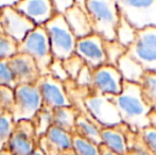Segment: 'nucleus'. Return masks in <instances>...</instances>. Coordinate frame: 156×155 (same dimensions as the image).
Returning a JSON list of instances; mask_svg holds the SVG:
<instances>
[{
	"label": "nucleus",
	"mask_w": 156,
	"mask_h": 155,
	"mask_svg": "<svg viewBox=\"0 0 156 155\" xmlns=\"http://www.w3.org/2000/svg\"><path fill=\"white\" fill-rule=\"evenodd\" d=\"M0 155H11V153L9 152V150L5 148V149L0 150Z\"/></svg>",
	"instance_id": "58836bf2"
},
{
	"label": "nucleus",
	"mask_w": 156,
	"mask_h": 155,
	"mask_svg": "<svg viewBox=\"0 0 156 155\" xmlns=\"http://www.w3.org/2000/svg\"><path fill=\"white\" fill-rule=\"evenodd\" d=\"M72 151L76 155H101L100 146L74 133Z\"/></svg>",
	"instance_id": "b1692460"
},
{
	"label": "nucleus",
	"mask_w": 156,
	"mask_h": 155,
	"mask_svg": "<svg viewBox=\"0 0 156 155\" xmlns=\"http://www.w3.org/2000/svg\"><path fill=\"white\" fill-rule=\"evenodd\" d=\"M117 68L121 73L123 81L136 83V84L141 83L142 78L147 71L144 68V66L137 60H135L133 56L129 55L127 52L123 54L118 61Z\"/></svg>",
	"instance_id": "6ab92c4d"
},
{
	"label": "nucleus",
	"mask_w": 156,
	"mask_h": 155,
	"mask_svg": "<svg viewBox=\"0 0 156 155\" xmlns=\"http://www.w3.org/2000/svg\"><path fill=\"white\" fill-rule=\"evenodd\" d=\"M14 90L15 102L12 115L15 122L33 120L43 108V101L37 84L18 85Z\"/></svg>",
	"instance_id": "0eeeda50"
},
{
	"label": "nucleus",
	"mask_w": 156,
	"mask_h": 155,
	"mask_svg": "<svg viewBox=\"0 0 156 155\" xmlns=\"http://www.w3.org/2000/svg\"><path fill=\"white\" fill-rule=\"evenodd\" d=\"M129 129V126L123 122L117 126L102 128L101 129L102 145L120 155H129V146L127 139Z\"/></svg>",
	"instance_id": "f3484780"
},
{
	"label": "nucleus",
	"mask_w": 156,
	"mask_h": 155,
	"mask_svg": "<svg viewBox=\"0 0 156 155\" xmlns=\"http://www.w3.org/2000/svg\"><path fill=\"white\" fill-rule=\"evenodd\" d=\"M64 16L76 38L85 37L94 33L90 19H89L87 12L76 4H73L71 8L66 10L64 12Z\"/></svg>",
	"instance_id": "a211bd4d"
},
{
	"label": "nucleus",
	"mask_w": 156,
	"mask_h": 155,
	"mask_svg": "<svg viewBox=\"0 0 156 155\" xmlns=\"http://www.w3.org/2000/svg\"><path fill=\"white\" fill-rule=\"evenodd\" d=\"M104 50L106 54V64L117 67L118 61L123 54L126 53L127 48L122 46L116 39L115 41H105L104 39Z\"/></svg>",
	"instance_id": "a878e982"
},
{
	"label": "nucleus",
	"mask_w": 156,
	"mask_h": 155,
	"mask_svg": "<svg viewBox=\"0 0 156 155\" xmlns=\"http://www.w3.org/2000/svg\"><path fill=\"white\" fill-rule=\"evenodd\" d=\"M18 0H0V8H3L6 5H14Z\"/></svg>",
	"instance_id": "e433bc0d"
},
{
	"label": "nucleus",
	"mask_w": 156,
	"mask_h": 155,
	"mask_svg": "<svg viewBox=\"0 0 156 155\" xmlns=\"http://www.w3.org/2000/svg\"><path fill=\"white\" fill-rule=\"evenodd\" d=\"M140 135L150 153L152 155H156V128L148 126L140 132Z\"/></svg>",
	"instance_id": "473e14b6"
},
{
	"label": "nucleus",
	"mask_w": 156,
	"mask_h": 155,
	"mask_svg": "<svg viewBox=\"0 0 156 155\" xmlns=\"http://www.w3.org/2000/svg\"><path fill=\"white\" fill-rule=\"evenodd\" d=\"M84 106L87 114L102 128H112L122 123L121 116L112 96L90 93L84 99Z\"/></svg>",
	"instance_id": "423d86ee"
},
{
	"label": "nucleus",
	"mask_w": 156,
	"mask_h": 155,
	"mask_svg": "<svg viewBox=\"0 0 156 155\" xmlns=\"http://www.w3.org/2000/svg\"><path fill=\"white\" fill-rule=\"evenodd\" d=\"M49 75L63 83L70 80L69 76H68L67 71L65 70V67L63 65V61L58 60V58H53L49 67Z\"/></svg>",
	"instance_id": "2f4dec72"
},
{
	"label": "nucleus",
	"mask_w": 156,
	"mask_h": 155,
	"mask_svg": "<svg viewBox=\"0 0 156 155\" xmlns=\"http://www.w3.org/2000/svg\"><path fill=\"white\" fill-rule=\"evenodd\" d=\"M101 129L102 126L86 113H80L76 122L74 134H78L84 138L96 143L97 145H102L101 139Z\"/></svg>",
	"instance_id": "aec40b11"
},
{
	"label": "nucleus",
	"mask_w": 156,
	"mask_h": 155,
	"mask_svg": "<svg viewBox=\"0 0 156 155\" xmlns=\"http://www.w3.org/2000/svg\"><path fill=\"white\" fill-rule=\"evenodd\" d=\"M62 155H67V154H62Z\"/></svg>",
	"instance_id": "a19ab883"
},
{
	"label": "nucleus",
	"mask_w": 156,
	"mask_h": 155,
	"mask_svg": "<svg viewBox=\"0 0 156 155\" xmlns=\"http://www.w3.org/2000/svg\"><path fill=\"white\" fill-rule=\"evenodd\" d=\"M138 30L131 25L126 19L120 16L119 23L116 30V41H119L125 48H129L134 44L137 37Z\"/></svg>",
	"instance_id": "5701e85b"
},
{
	"label": "nucleus",
	"mask_w": 156,
	"mask_h": 155,
	"mask_svg": "<svg viewBox=\"0 0 156 155\" xmlns=\"http://www.w3.org/2000/svg\"><path fill=\"white\" fill-rule=\"evenodd\" d=\"M126 52L146 70L156 72V27L138 30L136 41L127 48Z\"/></svg>",
	"instance_id": "6e6552de"
},
{
	"label": "nucleus",
	"mask_w": 156,
	"mask_h": 155,
	"mask_svg": "<svg viewBox=\"0 0 156 155\" xmlns=\"http://www.w3.org/2000/svg\"><path fill=\"white\" fill-rule=\"evenodd\" d=\"M100 152H101V155H120L116 152L112 151L109 150L107 147H105L104 145H100Z\"/></svg>",
	"instance_id": "c9c22d12"
},
{
	"label": "nucleus",
	"mask_w": 156,
	"mask_h": 155,
	"mask_svg": "<svg viewBox=\"0 0 156 155\" xmlns=\"http://www.w3.org/2000/svg\"><path fill=\"white\" fill-rule=\"evenodd\" d=\"M76 53L84 61L90 69L106 64V54L104 50V38L99 34L91 33L82 38H78Z\"/></svg>",
	"instance_id": "ddd939ff"
},
{
	"label": "nucleus",
	"mask_w": 156,
	"mask_h": 155,
	"mask_svg": "<svg viewBox=\"0 0 156 155\" xmlns=\"http://www.w3.org/2000/svg\"><path fill=\"white\" fill-rule=\"evenodd\" d=\"M43 101V110L52 112L63 106L72 105L65 88V84L50 75L41 76L36 83Z\"/></svg>",
	"instance_id": "1a4fd4ad"
},
{
	"label": "nucleus",
	"mask_w": 156,
	"mask_h": 155,
	"mask_svg": "<svg viewBox=\"0 0 156 155\" xmlns=\"http://www.w3.org/2000/svg\"><path fill=\"white\" fill-rule=\"evenodd\" d=\"M0 114H1V112H0Z\"/></svg>",
	"instance_id": "37998d69"
},
{
	"label": "nucleus",
	"mask_w": 156,
	"mask_h": 155,
	"mask_svg": "<svg viewBox=\"0 0 156 155\" xmlns=\"http://www.w3.org/2000/svg\"><path fill=\"white\" fill-rule=\"evenodd\" d=\"M123 79L113 65L105 64L93 70V87L91 93L105 96H117L122 91Z\"/></svg>",
	"instance_id": "f8f14e48"
},
{
	"label": "nucleus",
	"mask_w": 156,
	"mask_h": 155,
	"mask_svg": "<svg viewBox=\"0 0 156 155\" xmlns=\"http://www.w3.org/2000/svg\"><path fill=\"white\" fill-rule=\"evenodd\" d=\"M31 155H47V153H46V152L44 151V150L41 149V147H38V146H37L36 149H35L34 151L32 152Z\"/></svg>",
	"instance_id": "4c0bfd02"
},
{
	"label": "nucleus",
	"mask_w": 156,
	"mask_h": 155,
	"mask_svg": "<svg viewBox=\"0 0 156 155\" xmlns=\"http://www.w3.org/2000/svg\"><path fill=\"white\" fill-rule=\"evenodd\" d=\"M0 85H9L15 88L14 78L8 65V58L0 60Z\"/></svg>",
	"instance_id": "72a5a7b5"
},
{
	"label": "nucleus",
	"mask_w": 156,
	"mask_h": 155,
	"mask_svg": "<svg viewBox=\"0 0 156 155\" xmlns=\"http://www.w3.org/2000/svg\"><path fill=\"white\" fill-rule=\"evenodd\" d=\"M18 43L0 29V60L9 58L17 53Z\"/></svg>",
	"instance_id": "cd10ccee"
},
{
	"label": "nucleus",
	"mask_w": 156,
	"mask_h": 155,
	"mask_svg": "<svg viewBox=\"0 0 156 155\" xmlns=\"http://www.w3.org/2000/svg\"><path fill=\"white\" fill-rule=\"evenodd\" d=\"M49 36L53 58L65 60L76 53L78 38L71 31L64 14L56 13L44 25Z\"/></svg>",
	"instance_id": "7ed1b4c3"
},
{
	"label": "nucleus",
	"mask_w": 156,
	"mask_h": 155,
	"mask_svg": "<svg viewBox=\"0 0 156 155\" xmlns=\"http://www.w3.org/2000/svg\"><path fill=\"white\" fill-rule=\"evenodd\" d=\"M32 121L35 125L36 136L37 138H39L47 133L50 126H52V112L45 111L41 108Z\"/></svg>",
	"instance_id": "bb28decb"
},
{
	"label": "nucleus",
	"mask_w": 156,
	"mask_h": 155,
	"mask_svg": "<svg viewBox=\"0 0 156 155\" xmlns=\"http://www.w3.org/2000/svg\"><path fill=\"white\" fill-rule=\"evenodd\" d=\"M63 65L65 67V70L67 71L70 80H76L78 78L80 71L85 66V63L76 53H73L69 58L63 60Z\"/></svg>",
	"instance_id": "c756f323"
},
{
	"label": "nucleus",
	"mask_w": 156,
	"mask_h": 155,
	"mask_svg": "<svg viewBox=\"0 0 156 155\" xmlns=\"http://www.w3.org/2000/svg\"><path fill=\"white\" fill-rule=\"evenodd\" d=\"M76 85L81 89H85L91 93V87H93V69L85 65L80 71L78 78L74 80Z\"/></svg>",
	"instance_id": "7c9ffc66"
},
{
	"label": "nucleus",
	"mask_w": 156,
	"mask_h": 155,
	"mask_svg": "<svg viewBox=\"0 0 156 155\" xmlns=\"http://www.w3.org/2000/svg\"><path fill=\"white\" fill-rule=\"evenodd\" d=\"M120 16L137 30L156 27V0H115Z\"/></svg>",
	"instance_id": "39448f33"
},
{
	"label": "nucleus",
	"mask_w": 156,
	"mask_h": 155,
	"mask_svg": "<svg viewBox=\"0 0 156 155\" xmlns=\"http://www.w3.org/2000/svg\"><path fill=\"white\" fill-rule=\"evenodd\" d=\"M142 97L144 101L152 108L156 106V72L155 71H146L142 81L140 83Z\"/></svg>",
	"instance_id": "4be33fe9"
},
{
	"label": "nucleus",
	"mask_w": 156,
	"mask_h": 155,
	"mask_svg": "<svg viewBox=\"0 0 156 155\" xmlns=\"http://www.w3.org/2000/svg\"><path fill=\"white\" fill-rule=\"evenodd\" d=\"M15 120L12 113L0 114V150L5 149L15 129Z\"/></svg>",
	"instance_id": "393cba45"
},
{
	"label": "nucleus",
	"mask_w": 156,
	"mask_h": 155,
	"mask_svg": "<svg viewBox=\"0 0 156 155\" xmlns=\"http://www.w3.org/2000/svg\"><path fill=\"white\" fill-rule=\"evenodd\" d=\"M15 102V90L9 85H0V112L12 113Z\"/></svg>",
	"instance_id": "c85d7f7f"
},
{
	"label": "nucleus",
	"mask_w": 156,
	"mask_h": 155,
	"mask_svg": "<svg viewBox=\"0 0 156 155\" xmlns=\"http://www.w3.org/2000/svg\"><path fill=\"white\" fill-rule=\"evenodd\" d=\"M93 32L105 41H115L120 13L115 0H86Z\"/></svg>",
	"instance_id": "f03ea898"
},
{
	"label": "nucleus",
	"mask_w": 156,
	"mask_h": 155,
	"mask_svg": "<svg viewBox=\"0 0 156 155\" xmlns=\"http://www.w3.org/2000/svg\"><path fill=\"white\" fill-rule=\"evenodd\" d=\"M56 13L64 14L66 10L71 8L74 4V0H51Z\"/></svg>",
	"instance_id": "f704fd0d"
},
{
	"label": "nucleus",
	"mask_w": 156,
	"mask_h": 155,
	"mask_svg": "<svg viewBox=\"0 0 156 155\" xmlns=\"http://www.w3.org/2000/svg\"><path fill=\"white\" fill-rule=\"evenodd\" d=\"M73 133L60 129L55 125L49 128L45 135L38 138V147L47 155H62L72 152Z\"/></svg>",
	"instance_id": "2eb2a0df"
},
{
	"label": "nucleus",
	"mask_w": 156,
	"mask_h": 155,
	"mask_svg": "<svg viewBox=\"0 0 156 155\" xmlns=\"http://www.w3.org/2000/svg\"><path fill=\"white\" fill-rule=\"evenodd\" d=\"M0 13H1V8H0Z\"/></svg>",
	"instance_id": "ea45409f"
},
{
	"label": "nucleus",
	"mask_w": 156,
	"mask_h": 155,
	"mask_svg": "<svg viewBox=\"0 0 156 155\" xmlns=\"http://www.w3.org/2000/svg\"><path fill=\"white\" fill-rule=\"evenodd\" d=\"M80 110L76 106H63L52 111V125L70 133H74L76 122L80 115Z\"/></svg>",
	"instance_id": "412c9836"
},
{
	"label": "nucleus",
	"mask_w": 156,
	"mask_h": 155,
	"mask_svg": "<svg viewBox=\"0 0 156 155\" xmlns=\"http://www.w3.org/2000/svg\"><path fill=\"white\" fill-rule=\"evenodd\" d=\"M117 106L122 122L133 132L140 133L151 125L150 113L152 107L144 101L139 84L123 81L122 91L112 96Z\"/></svg>",
	"instance_id": "f257e3e1"
},
{
	"label": "nucleus",
	"mask_w": 156,
	"mask_h": 155,
	"mask_svg": "<svg viewBox=\"0 0 156 155\" xmlns=\"http://www.w3.org/2000/svg\"><path fill=\"white\" fill-rule=\"evenodd\" d=\"M18 53H26L34 58L41 76L49 75V67L53 61L48 33L44 26H36L23 41L18 43Z\"/></svg>",
	"instance_id": "20e7f679"
},
{
	"label": "nucleus",
	"mask_w": 156,
	"mask_h": 155,
	"mask_svg": "<svg viewBox=\"0 0 156 155\" xmlns=\"http://www.w3.org/2000/svg\"><path fill=\"white\" fill-rule=\"evenodd\" d=\"M154 108H155V110H156V106H155V107H154Z\"/></svg>",
	"instance_id": "79ce46f5"
},
{
	"label": "nucleus",
	"mask_w": 156,
	"mask_h": 155,
	"mask_svg": "<svg viewBox=\"0 0 156 155\" xmlns=\"http://www.w3.org/2000/svg\"><path fill=\"white\" fill-rule=\"evenodd\" d=\"M8 65L14 78L15 87L23 84H36L41 77L34 58L29 54L17 52L8 58Z\"/></svg>",
	"instance_id": "4468645a"
},
{
	"label": "nucleus",
	"mask_w": 156,
	"mask_h": 155,
	"mask_svg": "<svg viewBox=\"0 0 156 155\" xmlns=\"http://www.w3.org/2000/svg\"><path fill=\"white\" fill-rule=\"evenodd\" d=\"M13 6L36 26H44L56 14L51 0H18Z\"/></svg>",
	"instance_id": "dca6fc26"
},
{
	"label": "nucleus",
	"mask_w": 156,
	"mask_h": 155,
	"mask_svg": "<svg viewBox=\"0 0 156 155\" xmlns=\"http://www.w3.org/2000/svg\"><path fill=\"white\" fill-rule=\"evenodd\" d=\"M36 27L31 19L14 8L6 5L1 8L0 13V29L10 37L20 43Z\"/></svg>",
	"instance_id": "9d476101"
},
{
	"label": "nucleus",
	"mask_w": 156,
	"mask_h": 155,
	"mask_svg": "<svg viewBox=\"0 0 156 155\" xmlns=\"http://www.w3.org/2000/svg\"><path fill=\"white\" fill-rule=\"evenodd\" d=\"M38 145L35 125L32 120H20L15 123V129L6 145L11 155H31Z\"/></svg>",
	"instance_id": "9b49d317"
}]
</instances>
